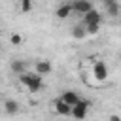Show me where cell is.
Segmentation results:
<instances>
[{"mask_svg":"<svg viewBox=\"0 0 121 121\" xmlns=\"http://www.w3.org/2000/svg\"><path fill=\"white\" fill-rule=\"evenodd\" d=\"M19 81H21L30 93H40V91L43 89V79H42L38 74H34V72H25V74H21V76H19Z\"/></svg>","mask_w":121,"mask_h":121,"instance_id":"1","label":"cell"},{"mask_svg":"<svg viewBox=\"0 0 121 121\" xmlns=\"http://www.w3.org/2000/svg\"><path fill=\"white\" fill-rule=\"evenodd\" d=\"M91 106H93V102H91V100H83V98H81V100L72 108V113H70V115H72L74 119L81 121V119H85V117H87V112H89V108H91Z\"/></svg>","mask_w":121,"mask_h":121,"instance_id":"2","label":"cell"},{"mask_svg":"<svg viewBox=\"0 0 121 121\" xmlns=\"http://www.w3.org/2000/svg\"><path fill=\"white\" fill-rule=\"evenodd\" d=\"M70 6H72V13H78V15H81V17L95 9L93 2H89V0H76V2H72Z\"/></svg>","mask_w":121,"mask_h":121,"instance_id":"3","label":"cell"},{"mask_svg":"<svg viewBox=\"0 0 121 121\" xmlns=\"http://www.w3.org/2000/svg\"><path fill=\"white\" fill-rule=\"evenodd\" d=\"M51 70H53V64H51V60H47V59L36 60V64H34V74H38L40 78L51 74Z\"/></svg>","mask_w":121,"mask_h":121,"instance_id":"4","label":"cell"},{"mask_svg":"<svg viewBox=\"0 0 121 121\" xmlns=\"http://www.w3.org/2000/svg\"><path fill=\"white\" fill-rule=\"evenodd\" d=\"M93 76L98 81H106V78H108V66H106L104 60H96L93 64Z\"/></svg>","mask_w":121,"mask_h":121,"instance_id":"5","label":"cell"},{"mask_svg":"<svg viewBox=\"0 0 121 121\" xmlns=\"http://www.w3.org/2000/svg\"><path fill=\"white\" fill-rule=\"evenodd\" d=\"M104 9H106V15L110 17L121 15V4H117L115 0H104Z\"/></svg>","mask_w":121,"mask_h":121,"instance_id":"6","label":"cell"},{"mask_svg":"<svg viewBox=\"0 0 121 121\" xmlns=\"http://www.w3.org/2000/svg\"><path fill=\"white\" fill-rule=\"evenodd\" d=\"M60 100H62L64 104H68L70 108H74V106L81 100V96H79L76 91H64V93H62V96H60Z\"/></svg>","mask_w":121,"mask_h":121,"instance_id":"7","label":"cell"},{"mask_svg":"<svg viewBox=\"0 0 121 121\" xmlns=\"http://www.w3.org/2000/svg\"><path fill=\"white\" fill-rule=\"evenodd\" d=\"M100 21H102V13L98 9H93L87 15H83V25H100Z\"/></svg>","mask_w":121,"mask_h":121,"instance_id":"8","label":"cell"},{"mask_svg":"<svg viewBox=\"0 0 121 121\" xmlns=\"http://www.w3.org/2000/svg\"><path fill=\"white\" fill-rule=\"evenodd\" d=\"M53 106H55V113H57V115H70V113H72V108H70L68 104H64L60 98H57V100L53 102Z\"/></svg>","mask_w":121,"mask_h":121,"instance_id":"9","label":"cell"},{"mask_svg":"<svg viewBox=\"0 0 121 121\" xmlns=\"http://www.w3.org/2000/svg\"><path fill=\"white\" fill-rule=\"evenodd\" d=\"M4 112L9 113V115H15V113L19 112V102L13 100V98H8V100L4 102Z\"/></svg>","mask_w":121,"mask_h":121,"instance_id":"10","label":"cell"},{"mask_svg":"<svg viewBox=\"0 0 121 121\" xmlns=\"http://www.w3.org/2000/svg\"><path fill=\"white\" fill-rule=\"evenodd\" d=\"M55 15H57L59 19H66V17H70V15H72V6H70V4H60V6L57 8Z\"/></svg>","mask_w":121,"mask_h":121,"instance_id":"11","label":"cell"},{"mask_svg":"<svg viewBox=\"0 0 121 121\" xmlns=\"http://www.w3.org/2000/svg\"><path fill=\"white\" fill-rule=\"evenodd\" d=\"M9 68H11V72H13V74L21 76V74H25V72H26V62H25V60H11Z\"/></svg>","mask_w":121,"mask_h":121,"instance_id":"12","label":"cell"},{"mask_svg":"<svg viewBox=\"0 0 121 121\" xmlns=\"http://www.w3.org/2000/svg\"><path fill=\"white\" fill-rule=\"evenodd\" d=\"M72 36H74L76 40H83V38L87 36V32H85V26H83V25H76V26L72 28Z\"/></svg>","mask_w":121,"mask_h":121,"instance_id":"13","label":"cell"},{"mask_svg":"<svg viewBox=\"0 0 121 121\" xmlns=\"http://www.w3.org/2000/svg\"><path fill=\"white\" fill-rule=\"evenodd\" d=\"M9 42H11L13 45H21V43H23V36H21L19 32H13V34L9 36Z\"/></svg>","mask_w":121,"mask_h":121,"instance_id":"14","label":"cell"},{"mask_svg":"<svg viewBox=\"0 0 121 121\" xmlns=\"http://www.w3.org/2000/svg\"><path fill=\"white\" fill-rule=\"evenodd\" d=\"M83 26H85L87 34H98V30H100V25H83Z\"/></svg>","mask_w":121,"mask_h":121,"instance_id":"15","label":"cell"},{"mask_svg":"<svg viewBox=\"0 0 121 121\" xmlns=\"http://www.w3.org/2000/svg\"><path fill=\"white\" fill-rule=\"evenodd\" d=\"M21 11H23V13L32 11V2H30V0H23V2H21Z\"/></svg>","mask_w":121,"mask_h":121,"instance_id":"16","label":"cell"},{"mask_svg":"<svg viewBox=\"0 0 121 121\" xmlns=\"http://www.w3.org/2000/svg\"><path fill=\"white\" fill-rule=\"evenodd\" d=\"M108 121H121V117H119V115H115V113H113V115H110V119H108Z\"/></svg>","mask_w":121,"mask_h":121,"instance_id":"17","label":"cell"},{"mask_svg":"<svg viewBox=\"0 0 121 121\" xmlns=\"http://www.w3.org/2000/svg\"><path fill=\"white\" fill-rule=\"evenodd\" d=\"M0 49H2V42H0Z\"/></svg>","mask_w":121,"mask_h":121,"instance_id":"18","label":"cell"}]
</instances>
